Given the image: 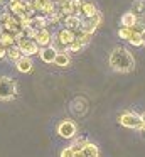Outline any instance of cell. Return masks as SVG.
Here are the masks:
<instances>
[{"mask_svg":"<svg viewBox=\"0 0 145 157\" xmlns=\"http://www.w3.org/2000/svg\"><path fill=\"white\" fill-rule=\"evenodd\" d=\"M94 14H98L96 5H94L91 0H81L79 15H83V17H91V15H94Z\"/></svg>","mask_w":145,"mask_h":157,"instance_id":"11","label":"cell"},{"mask_svg":"<svg viewBox=\"0 0 145 157\" xmlns=\"http://www.w3.org/2000/svg\"><path fill=\"white\" fill-rule=\"evenodd\" d=\"M15 46L20 49V52H22V56H30V54H37L39 52V46L36 44V41L34 39H30V37H20V39H17V42H15Z\"/></svg>","mask_w":145,"mask_h":157,"instance_id":"5","label":"cell"},{"mask_svg":"<svg viewBox=\"0 0 145 157\" xmlns=\"http://www.w3.org/2000/svg\"><path fill=\"white\" fill-rule=\"evenodd\" d=\"M63 25L66 29H71L74 32H79V25H81V17L79 15H66L63 19Z\"/></svg>","mask_w":145,"mask_h":157,"instance_id":"12","label":"cell"},{"mask_svg":"<svg viewBox=\"0 0 145 157\" xmlns=\"http://www.w3.org/2000/svg\"><path fill=\"white\" fill-rule=\"evenodd\" d=\"M74 157H100V150L94 144H91L90 140H84V144L81 145L79 150H74Z\"/></svg>","mask_w":145,"mask_h":157,"instance_id":"7","label":"cell"},{"mask_svg":"<svg viewBox=\"0 0 145 157\" xmlns=\"http://www.w3.org/2000/svg\"><path fill=\"white\" fill-rule=\"evenodd\" d=\"M101 24V14L91 15V17H83L81 19V25H79V32H84V34H93L98 29V25Z\"/></svg>","mask_w":145,"mask_h":157,"instance_id":"4","label":"cell"},{"mask_svg":"<svg viewBox=\"0 0 145 157\" xmlns=\"http://www.w3.org/2000/svg\"><path fill=\"white\" fill-rule=\"evenodd\" d=\"M52 63L57 66V68H66V66H69V63H71L69 52H66V51H57V52H56V58H54Z\"/></svg>","mask_w":145,"mask_h":157,"instance_id":"16","label":"cell"},{"mask_svg":"<svg viewBox=\"0 0 145 157\" xmlns=\"http://www.w3.org/2000/svg\"><path fill=\"white\" fill-rule=\"evenodd\" d=\"M142 10H143V4H142V2H138L137 7H135V10H132V12H133L135 15H140V14H142Z\"/></svg>","mask_w":145,"mask_h":157,"instance_id":"23","label":"cell"},{"mask_svg":"<svg viewBox=\"0 0 145 157\" xmlns=\"http://www.w3.org/2000/svg\"><path fill=\"white\" fill-rule=\"evenodd\" d=\"M15 36L10 34V32H5V31H0V46L2 48H10V46H15Z\"/></svg>","mask_w":145,"mask_h":157,"instance_id":"18","label":"cell"},{"mask_svg":"<svg viewBox=\"0 0 145 157\" xmlns=\"http://www.w3.org/2000/svg\"><path fill=\"white\" fill-rule=\"evenodd\" d=\"M74 39H76V32L71 31V29H66V27H64V29H61V31L57 32V39H56V41L59 42L63 48H66V46L71 44Z\"/></svg>","mask_w":145,"mask_h":157,"instance_id":"10","label":"cell"},{"mask_svg":"<svg viewBox=\"0 0 145 157\" xmlns=\"http://www.w3.org/2000/svg\"><path fill=\"white\" fill-rule=\"evenodd\" d=\"M118 122L120 125L127 127V128H133V130H143L145 128V122H143V117L137 115L133 112H121L118 115Z\"/></svg>","mask_w":145,"mask_h":157,"instance_id":"2","label":"cell"},{"mask_svg":"<svg viewBox=\"0 0 145 157\" xmlns=\"http://www.w3.org/2000/svg\"><path fill=\"white\" fill-rule=\"evenodd\" d=\"M110 66L113 71L118 73H130L135 68V58L128 49L125 48H115L110 54Z\"/></svg>","mask_w":145,"mask_h":157,"instance_id":"1","label":"cell"},{"mask_svg":"<svg viewBox=\"0 0 145 157\" xmlns=\"http://www.w3.org/2000/svg\"><path fill=\"white\" fill-rule=\"evenodd\" d=\"M15 68H17V71H20V73H30L34 68V64H32L29 56H20L15 61Z\"/></svg>","mask_w":145,"mask_h":157,"instance_id":"14","label":"cell"},{"mask_svg":"<svg viewBox=\"0 0 145 157\" xmlns=\"http://www.w3.org/2000/svg\"><path fill=\"white\" fill-rule=\"evenodd\" d=\"M61 157H74L73 149H71V147H66V149H63V150H61Z\"/></svg>","mask_w":145,"mask_h":157,"instance_id":"22","label":"cell"},{"mask_svg":"<svg viewBox=\"0 0 145 157\" xmlns=\"http://www.w3.org/2000/svg\"><path fill=\"white\" fill-rule=\"evenodd\" d=\"M9 10L12 15H15V17H24V14L27 12V9H29L30 2L29 0H9Z\"/></svg>","mask_w":145,"mask_h":157,"instance_id":"8","label":"cell"},{"mask_svg":"<svg viewBox=\"0 0 145 157\" xmlns=\"http://www.w3.org/2000/svg\"><path fill=\"white\" fill-rule=\"evenodd\" d=\"M9 0H0V5H3V4H7Z\"/></svg>","mask_w":145,"mask_h":157,"instance_id":"25","label":"cell"},{"mask_svg":"<svg viewBox=\"0 0 145 157\" xmlns=\"http://www.w3.org/2000/svg\"><path fill=\"white\" fill-rule=\"evenodd\" d=\"M130 34H132V29H130V27H121L120 31H118V37L125 39V41L130 37Z\"/></svg>","mask_w":145,"mask_h":157,"instance_id":"21","label":"cell"},{"mask_svg":"<svg viewBox=\"0 0 145 157\" xmlns=\"http://www.w3.org/2000/svg\"><path fill=\"white\" fill-rule=\"evenodd\" d=\"M34 41H36V44L39 48H46L52 41V34H51V31H47V27L39 29V31L34 32Z\"/></svg>","mask_w":145,"mask_h":157,"instance_id":"9","label":"cell"},{"mask_svg":"<svg viewBox=\"0 0 145 157\" xmlns=\"http://www.w3.org/2000/svg\"><path fill=\"white\" fill-rule=\"evenodd\" d=\"M20 56H22V52H20V49L17 46H10V48L5 49V58H9L10 61H17Z\"/></svg>","mask_w":145,"mask_h":157,"instance_id":"20","label":"cell"},{"mask_svg":"<svg viewBox=\"0 0 145 157\" xmlns=\"http://www.w3.org/2000/svg\"><path fill=\"white\" fill-rule=\"evenodd\" d=\"M3 58H5V48L0 46V59H3Z\"/></svg>","mask_w":145,"mask_h":157,"instance_id":"24","label":"cell"},{"mask_svg":"<svg viewBox=\"0 0 145 157\" xmlns=\"http://www.w3.org/2000/svg\"><path fill=\"white\" fill-rule=\"evenodd\" d=\"M127 41L130 42L132 46H137V48H140V46L143 44V34H142V32H137V31H133V29H132V34H130V37H128Z\"/></svg>","mask_w":145,"mask_h":157,"instance_id":"19","label":"cell"},{"mask_svg":"<svg viewBox=\"0 0 145 157\" xmlns=\"http://www.w3.org/2000/svg\"><path fill=\"white\" fill-rule=\"evenodd\" d=\"M0 31H2V24H0Z\"/></svg>","mask_w":145,"mask_h":157,"instance_id":"26","label":"cell"},{"mask_svg":"<svg viewBox=\"0 0 145 157\" xmlns=\"http://www.w3.org/2000/svg\"><path fill=\"white\" fill-rule=\"evenodd\" d=\"M78 132V127L73 120H63V122L57 125V135L63 137V139H73Z\"/></svg>","mask_w":145,"mask_h":157,"instance_id":"6","label":"cell"},{"mask_svg":"<svg viewBox=\"0 0 145 157\" xmlns=\"http://www.w3.org/2000/svg\"><path fill=\"white\" fill-rule=\"evenodd\" d=\"M17 96V83L9 76H0V100L10 101Z\"/></svg>","mask_w":145,"mask_h":157,"instance_id":"3","label":"cell"},{"mask_svg":"<svg viewBox=\"0 0 145 157\" xmlns=\"http://www.w3.org/2000/svg\"><path fill=\"white\" fill-rule=\"evenodd\" d=\"M56 49L52 48V44H49V46H46V48H40L39 49V56H40V59H42L44 63H52L54 61V58H56Z\"/></svg>","mask_w":145,"mask_h":157,"instance_id":"15","label":"cell"},{"mask_svg":"<svg viewBox=\"0 0 145 157\" xmlns=\"http://www.w3.org/2000/svg\"><path fill=\"white\" fill-rule=\"evenodd\" d=\"M138 22H140V17H138V15H135L132 10L121 15V25H123V27H130L132 29L133 25H137Z\"/></svg>","mask_w":145,"mask_h":157,"instance_id":"17","label":"cell"},{"mask_svg":"<svg viewBox=\"0 0 145 157\" xmlns=\"http://www.w3.org/2000/svg\"><path fill=\"white\" fill-rule=\"evenodd\" d=\"M27 27L32 29V31H39V29L47 27V19L44 15H34L32 19L27 21Z\"/></svg>","mask_w":145,"mask_h":157,"instance_id":"13","label":"cell"}]
</instances>
